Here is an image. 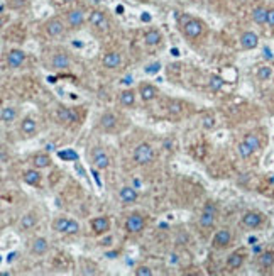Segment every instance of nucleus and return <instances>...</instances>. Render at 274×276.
<instances>
[{
  "mask_svg": "<svg viewBox=\"0 0 274 276\" xmlns=\"http://www.w3.org/2000/svg\"><path fill=\"white\" fill-rule=\"evenodd\" d=\"M203 127H205V129H212V127H215V117H213V115H206V117H203Z\"/></svg>",
  "mask_w": 274,
  "mask_h": 276,
  "instance_id": "obj_40",
  "label": "nucleus"
},
{
  "mask_svg": "<svg viewBox=\"0 0 274 276\" xmlns=\"http://www.w3.org/2000/svg\"><path fill=\"white\" fill-rule=\"evenodd\" d=\"M32 164H34V168H38V170L49 168L51 166V156H49V154H46V153L36 154V156L32 158Z\"/></svg>",
  "mask_w": 274,
  "mask_h": 276,
  "instance_id": "obj_27",
  "label": "nucleus"
},
{
  "mask_svg": "<svg viewBox=\"0 0 274 276\" xmlns=\"http://www.w3.org/2000/svg\"><path fill=\"white\" fill-rule=\"evenodd\" d=\"M122 83H125V85H129V83H132V76H131V75H127L124 80H122Z\"/></svg>",
  "mask_w": 274,
  "mask_h": 276,
  "instance_id": "obj_45",
  "label": "nucleus"
},
{
  "mask_svg": "<svg viewBox=\"0 0 274 276\" xmlns=\"http://www.w3.org/2000/svg\"><path fill=\"white\" fill-rule=\"evenodd\" d=\"M237 151H239V156L240 158H244V160H247V158H251L254 154V151L249 148V146L246 144V142H240L239 146H237Z\"/></svg>",
  "mask_w": 274,
  "mask_h": 276,
  "instance_id": "obj_35",
  "label": "nucleus"
},
{
  "mask_svg": "<svg viewBox=\"0 0 274 276\" xmlns=\"http://www.w3.org/2000/svg\"><path fill=\"white\" fill-rule=\"evenodd\" d=\"M158 88L154 85H151V83H140L139 85V95L140 98H142V102H151L154 100V98L158 97Z\"/></svg>",
  "mask_w": 274,
  "mask_h": 276,
  "instance_id": "obj_17",
  "label": "nucleus"
},
{
  "mask_svg": "<svg viewBox=\"0 0 274 276\" xmlns=\"http://www.w3.org/2000/svg\"><path fill=\"white\" fill-rule=\"evenodd\" d=\"M21 132L24 136H27V138H31V136H34L38 132V122L32 117H25L21 122Z\"/></svg>",
  "mask_w": 274,
  "mask_h": 276,
  "instance_id": "obj_24",
  "label": "nucleus"
},
{
  "mask_svg": "<svg viewBox=\"0 0 274 276\" xmlns=\"http://www.w3.org/2000/svg\"><path fill=\"white\" fill-rule=\"evenodd\" d=\"M222 87H224V80H222V76H218V75L210 76V88H212L213 92H218Z\"/></svg>",
  "mask_w": 274,
  "mask_h": 276,
  "instance_id": "obj_37",
  "label": "nucleus"
},
{
  "mask_svg": "<svg viewBox=\"0 0 274 276\" xmlns=\"http://www.w3.org/2000/svg\"><path fill=\"white\" fill-rule=\"evenodd\" d=\"M88 22H90V25L95 29V31L102 32V34L109 32V29H110V17L107 16V12L102 9L91 10L90 17H88Z\"/></svg>",
  "mask_w": 274,
  "mask_h": 276,
  "instance_id": "obj_2",
  "label": "nucleus"
},
{
  "mask_svg": "<svg viewBox=\"0 0 274 276\" xmlns=\"http://www.w3.org/2000/svg\"><path fill=\"white\" fill-rule=\"evenodd\" d=\"M259 266L264 268V270H269V268L274 266V251H264L259 254Z\"/></svg>",
  "mask_w": 274,
  "mask_h": 276,
  "instance_id": "obj_29",
  "label": "nucleus"
},
{
  "mask_svg": "<svg viewBox=\"0 0 274 276\" xmlns=\"http://www.w3.org/2000/svg\"><path fill=\"white\" fill-rule=\"evenodd\" d=\"M102 65L107 69H115L122 65V54L118 51H109L105 56L102 58Z\"/></svg>",
  "mask_w": 274,
  "mask_h": 276,
  "instance_id": "obj_14",
  "label": "nucleus"
},
{
  "mask_svg": "<svg viewBox=\"0 0 274 276\" xmlns=\"http://www.w3.org/2000/svg\"><path fill=\"white\" fill-rule=\"evenodd\" d=\"M25 61V53L22 49H10L7 54V66L12 69H17L24 65Z\"/></svg>",
  "mask_w": 274,
  "mask_h": 276,
  "instance_id": "obj_13",
  "label": "nucleus"
},
{
  "mask_svg": "<svg viewBox=\"0 0 274 276\" xmlns=\"http://www.w3.org/2000/svg\"><path fill=\"white\" fill-rule=\"evenodd\" d=\"M134 275L136 276H153V271H151L149 266H137Z\"/></svg>",
  "mask_w": 274,
  "mask_h": 276,
  "instance_id": "obj_39",
  "label": "nucleus"
},
{
  "mask_svg": "<svg viewBox=\"0 0 274 276\" xmlns=\"http://www.w3.org/2000/svg\"><path fill=\"white\" fill-rule=\"evenodd\" d=\"M142 39H144V44H146V46H149V47L158 46V44L162 43V32L159 31V29H154V27L147 29V31L144 32Z\"/></svg>",
  "mask_w": 274,
  "mask_h": 276,
  "instance_id": "obj_16",
  "label": "nucleus"
},
{
  "mask_svg": "<svg viewBox=\"0 0 274 276\" xmlns=\"http://www.w3.org/2000/svg\"><path fill=\"white\" fill-rule=\"evenodd\" d=\"M69 220L71 219H68V217H59V219H56L53 222V229L59 234H65L66 229H68V226H69Z\"/></svg>",
  "mask_w": 274,
  "mask_h": 276,
  "instance_id": "obj_34",
  "label": "nucleus"
},
{
  "mask_svg": "<svg viewBox=\"0 0 274 276\" xmlns=\"http://www.w3.org/2000/svg\"><path fill=\"white\" fill-rule=\"evenodd\" d=\"M80 232V224L76 222V220H69V226H68V229H66V235H75V234H78Z\"/></svg>",
  "mask_w": 274,
  "mask_h": 276,
  "instance_id": "obj_38",
  "label": "nucleus"
},
{
  "mask_svg": "<svg viewBox=\"0 0 274 276\" xmlns=\"http://www.w3.org/2000/svg\"><path fill=\"white\" fill-rule=\"evenodd\" d=\"M98 127L102 129V131H105V132H112L114 129L117 127L115 114H112V112L102 114V115H100V119H98Z\"/></svg>",
  "mask_w": 274,
  "mask_h": 276,
  "instance_id": "obj_15",
  "label": "nucleus"
},
{
  "mask_svg": "<svg viewBox=\"0 0 274 276\" xmlns=\"http://www.w3.org/2000/svg\"><path fill=\"white\" fill-rule=\"evenodd\" d=\"M159 69H161V63H151L149 66H146V73L147 75H154V73H158Z\"/></svg>",
  "mask_w": 274,
  "mask_h": 276,
  "instance_id": "obj_41",
  "label": "nucleus"
},
{
  "mask_svg": "<svg viewBox=\"0 0 274 276\" xmlns=\"http://www.w3.org/2000/svg\"><path fill=\"white\" fill-rule=\"evenodd\" d=\"M268 25L271 29H274V9H269V14H268Z\"/></svg>",
  "mask_w": 274,
  "mask_h": 276,
  "instance_id": "obj_42",
  "label": "nucleus"
},
{
  "mask_svg": "<svg viewBox=\"0 0 274 276\" xmlns=\"http://www.w3.org/2000/svg\"><path fill=\"white\" fill-rule=\"evenodd\" d=\"M230 242H232V232L228 229H220L212 239V246H213V248H217V249L227 248Z\"/></svg>",
  "mask_w": 274,
  "mask_h": 276,
  "instance_id": "obj_11",
  "label": "nucleus"
},
{
  "mask_svg": "<svg viewBox=\"0 0 274 276\" xmlns=\"http://www.w3.org/2000/svg\"><path fill=\"white\" fill-rule=\"evenodd\" d=\"M93 164L98 170H107L110 166V158L107 156V153L103 149L97 148L93 151Z\"/></svg>",
  "mask_w": 274,
  "mask_h": 276,
  "instance_id": "obj_20",
  "label": "nucleus"
},
{
  "mask_svg": "<svg viewBox=\"0 0 274 276\" xmlns=\"http://www.w3.org/2000/svg\"><path fill=\"white\" fill-rule=\"evenodd\" d=\"M58 156L65 161H78V154L75 153L73 149H66V151H59Z\"/></svg>",
  "mask_w": 274,
  "mask_h": 276,
  "instance_id": "obj_36",
  "label": "nucleus"
},
{
  "mask_svg": "<svg viewBox=\"0 0 274 276\" xmlns=\"http://www.w3.org/2000/svg\"><path fill=\"white\" fill-rule=\"evenodd\" d=\"M244 142H246L247 146H249L251 149L254 151H257L259 148H261V139H259V136L257 134H254V132H249V134H246L244 136V139H242Z\"/></svg>",
  "mask_w": 274,
  "mask_h": 276,
  "instance_id": "obj_31",
  "label": "nucleus"
},
{
  "mask_svg": "<svg viewBox=\"0 0 274 276\" xmlns=\"http://www.w3.org/2000/svg\"><path fill=\"white\" fill-rule=\"evenodd\" d=\"M36 224H38V215L31 212V213L22 215L19 227H21V230H29V229H32V227H36Z\"/></svg>",
  "mask_w": 274,
  "mask_h": 276,
  "instance_id": "obj_28",
  "label": "nucleus"
},
{
  "mask_svg": "<svg viewBox=\"0 0 274 276\" xmlns=\"http://www.w3.org/2000/svg\"><path fill=\"white\" fill-rule=\"evenodd\" d=\"M0 119L3 124H12L17 119V110L14 107H3L2 112H0Z\"/></svg>",
  "mask_w": 274,
  "mask_h": 276,
  "instance_id": "obj_30",
  "label": "nucleus"
},
{
  "mask_svg": "<svg viewBox=\"0 0 274 276\" xmlns=\"http://www.w3.org/2000/svg\"><path fill=\"white\" fill-rule=\"evenodd\" d=\"M217 215H218V208H217L215 202L208 200L203 205L202 215H200V226H202L203 229H212V227L215 226Z\"/></svg>",
  "mask_w": 274,
  "mask_h": 276,
  "instance_id": "obj_3",
  "label": "nucleus"
},
{
  "mask_svg": "<svg viewBox=\"0 0 274 276\" xmlns=\"http://www.w3.org/2000/svg\"><path fill=\"white\" fill-rule=\"evenodd\" d=\"M134 161L139 166H147L154 161V149L149 142H140L134 149Z\"/></svg>",
  "mask_w": 274,
  "mask_h": 276,
  "instance_id": "obj_4",
  "label": "nucleus"
},
{
  "mask_svg": "<svg viewBox=\"0 0 274 276\" xmlns=\"http://www.w3.org/2000/svg\"><path fill=\"white\" fill-rule=\"evenodd\" d=\"M166 109H168V112L171 114V115H180L184 110V104L181 100H169Z\"/></svg>",
  "mask_w": 274,
  "mask_h": 276,
  "instance_id": "obj_33",
  "label": "nucleus"
},
{
  "mask_svg": "<svg viewBox=\"0 0 274 276\" xmlns=\"http://www.w3.org/2000/svg\"><path fill=\"white\" fill-rule=\"evenodd\" d=\"M118 197H120V202L124 205H131V204H136V202H137L139 193H137L136 186L125 185V186H122L120 191H118Z\"/></svg>",
  "mask_w": 274,
  "mask_h": 276,
  "instance_id": "obj_12",
  "label": "nucleus"
},
{
  "mask_svg": "<svg viewBox=\"0 0 274 276\" xmlns=\"http://www.w3.org/2000/svg\"><path fill=\"white\" fill-rule=\"evenodd\" d=\"M262 53H264V58L273 60V53H271V49H269V47H264V51H262Z\"/></svg>",
  "mask_w": 274,
  "mask_h": 276,
  "instance_id": "obj_43",
  "label": "nucleus"
},
{
  "mask_svg": "<svg viewBox=\"0 0 274 276\" xmlns=\"http://www.w3.org/2000/svg\"><path fill=\"white\" fill-rule=\"evenodd\" d=\"M255 76H257V80H261V82H268V80H271V76H273V68L268 65L259 66L257 71H255Z\"/></svg>",
  "mask_w": 274,
  "mask_h": 276,
  "instance_id": "obj_32",
  "label": "nucleus"
},
{
  "mask_svg": "<svg viewBox=\"0 0 274 276\" xmlns=\"http://www.w3.org/2000/svg\"><path fill=\"white\" fill-rule=\"evenodd\" d=\"M178 27H180L181 34L184 38L193 41V39H198L203 36V32H205V22L196 19V17L188 16V14H183V16L178 17Z\"/></svg>",
  "mask_w": 274,
  "mask_h": 276,
  "instance_id": "obj_1",
  "label": "nucleus"
},
{
  "mask_svg": "<svg viewBox=\"0 0 274 276\" xmlns=\"http://www.w3.org/2000/svg\"><path fill=\"white\" fill-rule=\"evenodd\" d=\"M144 227H146V219H144L140 213H131V215L127 217V220H125V230L131 234H139L144 230Z\"/></svg>",
  "mask_w": 274,
  "mask_h": 276,
  "instance_id": "obj_7",
  "label": "nucleus"
},
{
  "mask_svg": "<svg viewBox=\"0 0 274 276\" xmlns=\"http://www.w3.org/2000/svg\"><path fill=\"white\" fill-rule=\"evenodd\" d=\"M22 180H24V183H27V185H31V186H39L41 185V180H43V176H41V173H39L38 168H32V170L24 171V175H22Z\"/></svg>",
  "mask_w": 274,
  "mask_h": 276,
  "instance_id": "obj_23",
  "label": "nucleus"
},
{
  "mask_svg": "<svg viewBox=\"0 0 274 276\" xmlns=\"http://www.w3.org/2000/svg\"><path fill=\"white\" fill-rule=\"evenodd\" d=\"M53 148H54L53 144H47V146H46V151H53Z\"/></svg>",
  "mask_w": 274,
  "mask_h": 276,
  "instance_id": "obj_46",
  "label": "nucleus"
},
{
  "mask_svg": "<svg viewBox=\"0 0 274 276\" xmlns=\"http://www.w3.org/2000/svg\"><path fill=\"white\" fill-rule=\"evenodd\" d=\"M262 222H264V217H262L261 212L249 210L242 215V224L249 229H257V227L262 226Z\"/></svg>",
  "mask_w": 274,
  "mask_h": 276,
  "instance_id": "obj_10",
  "label": "nucleus"
},
{
  "mask_svg": "<svg viewBox=\"0 0 274 276\" xmlns=\"http://www.w3.org/2000/svg\"><path fill=\"white\" fill-rule=\"evenodd\" d=\"M268 14H269V9L264 5H257L252 9V21L255 22L257 25H264L268 24Z\"/></svg>",
  "mask_w": 274,
  "mask_h": 276,
  "instance_id": "obj_22",
  "label": "nucleus"
},
{
  "mask_svg": "<svg viewBox=\"0 0 274 276\" xmlns=\"http://www.w3.org/2000/svg\"><path fill=\"white\" fill-rule=\"evenodd\" d=\"M100 244H102V246H110V244H112V237H107V239H103V241L100 242Z\"/></svg>",
  "mask_w": 274,
  "mask_h": 276,
  "instance_id": "obj_44",
  "label": "nucleus"
},
{
  "mask_svg": "<svg viewBox=\"0 0 274 276\" xmlns=\"http://www.w3.org/2000/svg\"><path fill=\"white\" fill-rule=\"evenodd\" d=\"M65 29H66V22H63V19H59V17H51L49 21L44 22V32L49 38L61 36L65 32Z\"/></svg>",
  "mask_w": 274,
  "mask_h": 276,
  "instance_id": "obj_6",
  "label": "nucleus"
},
{
  "mask_svg": "<svg viewBox=\"0 0 274 276\" xmlns=\"http://www.w3.org/2000/svg\"><path fill=\"white\" fill-rule=\"evenodd\" d=\"M118 102H120V105L127 107V109L134 107L136 105V92L132 90V88H127V90H124L120 93V97H118Z\"/></svg>",
  "mask_w": 274,
  "mask_h": 276,
  "instance_id": "obj_26",
  "label": "nucleus"
},
{
  "mask_svg": "<svg viewBox=\"0 0 274 276\" xmlns=\"http://www.w3.org/2000/svg\"><path fill=\"white\" fill-rule=\"evenodd\" d=\"M56 117H58L59 122H65V124H75L76 120H78V114L71 109H66V107L58 109Z\"/></svg>",
  "mask_w": 274,
  "mask_h": 276,
  "instance_id": "obj_19",
  "label": "nucleus"
},
{
  "mask_svg": "<svg viewBox=\"0 0 274 276\" xmlns=\"http://www.w3.org/2000/svg\"><path fill=\"white\" fill-rule=\"evenodd\" d=\"M91 229L97 235H102L110 230V220L107 217H95L91 219Z\"/></svg>",
  "mask_w": 274,
  "mask_h": 276,
  "instance_id": "obj_18",
  "label": "nucleus"
},
{
  "mask_svg": "<svg viewBox=\"0 0 274 276\" xmlns=\"http://www.w3.org/2000/svg\"><path fill=\"white\" fill-rule=\"evenodd\" d=\"M66 27L68 29H73V31H78L85 25V22H87V16H85V10L81 9V7H75V9H69L68 12H66Z\"/></svg>",
  "mask_w": 274,
  "mask_h": 276,
  "instance_id": "obj_5",
  "label": "nucleus"
},
{
  "mask_svg": "<svg viewBox=\"0 0 274 276\" xmlns=\"http://www.w3.org/2000/svg\"><path fill=\"white\" fill-rule=\"evenodd\" d=\"M107 256H109V257H115V256H117V253H109V254H107Z\"/></svg>",
  "mask_w": 274,
  "mask_h": 276,
  "instance_id": "obj_47",
  "label": "nucleus"
},
{
  "mask_svg": "<svg viewBox=\"0 0 274 276\" xmlns=\"http://www.w3.org/2000/svg\"><path fill=\"white\" fill-rule=\"evenodd\" d=\"M63 2H73V0H63Z\"/></svg>",
  "mask_w": 274,
  "mask_h": 276,
  "instance_id": "obj_48",
  "label": "nucleus"
},
{
  "mask_svg": "<svg viewBox=\"0 0 274 276\" xmlns=\"http://www.w3.org/2000/svg\"><path fill=\"white\" fill-rule=\"evenodd\" d=\"M49 65L53 69L63 71V69H68L69 66H71V58H69V54L65 53V51H58V53H54L53 56H51Z\"/></svg>",
  "mask_w": 274,
  "mask_h": 276,
  "instance_id": "obj_8",
  "label": "nucleus"
},
{
  "mask_svg": "<svg viewBox=\"0 0 274 276\" xmlns=\"http://www.w3.org/2000/svg\"><path fill=\"white\" fill-rule=\"evenodd\" d=\"M47 249H49V242L44 237H36L31 244V253L34 256H44L47 253Z\"/></svg>",
  "mask_w": 274,
  "mask_h": 276,
  "instance_id": "obj_21",
  "label": "nucleus"
},
{
  "mask_svg": "<svg viewBox=\"0 0 274 276\" xmlns=\"http://www.w3.org/2000/svg\"><path fill=\"white\" fill-rule=\"evenodd\" d=\"M239 43H240V47L246 51L255 49V47L259 46V36L255 34L254 31H244L239 38Z\"/></svg>",
  "mask_w": 274,
  "mask_h": 276,
  "instance_id": "obj_9",
  "label": "nucleus"
},
{
  "mask_svg": "<svg viewBox=\"0 0 274 276\" xmlns=\"http://www.w3.org/2000/svg\"><path fill=\"white\" fill-rule=\"evenodd\" d=\"M244 261H246V254H244L242 251H234L230 256L227 257L228 270H239V268L244 264Z\"/></svg>",
  "mask_w": 274,
  "mask_h": 276,
  "instance_id": "obj_25",
  "label": "nucleus"
}]
</instances>
